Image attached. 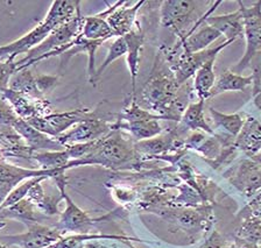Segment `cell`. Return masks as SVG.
Segmentation results:
<instances>
[{
  "label": "cell",
  "instance_id": "ba28073f",
  "mask_svg": "<svg viewBox=\"0 0 261 248\" xmlns=\"http://www.w3.org/2000/svg\"><path fill=\"white\" fill-rule=\"evenodd\" d=\"M224 176L244 196H254L261 190V154L246 155Z\"/></svg>",
  "mask_w": 261,
  "mask_h": 248
},
{
  "label": "cell",
  "instance_id": "44dd1931",
  "mask_svg": "<svg viewBox=\"0 0 261 248\" xmlns=\"http://www.w3.org/2000/svg\"><path fill=\"white\" fill-rule=\"evenodd\" d=\"M205 23L216 28L220 34L225 36L226 41L234 42L244 38V21L239 9L223 15L211 14L205 19Z\"/></svg>",
  "mask_w": 261,
  "mask_h": 248
},
{
  "label": "cell",
  "instance_id": "d4e9b609",
  "mask_svg": "<svg viewBox=\"0 0 261 248\" xmlns=\"http://www.w3.org/2000/svg\"><path fill=\"white\" fill-rule=\"evenodd\" d=\"M204 104L205 100L198 99L195 103H190L188 105L186 111L183 112L181 120L178 121L177 128L182 133L188 131H198L201 129L204 133L214 135L215 132L209 124L205 121V116H204Z\"/></svg>",
  "mask_w": 261,
  "mask_h": 248
},
{
  "label": "cell",
  "instance_id": "f6af8a7d",
  "mask_svg": "<svg viewBox=\"0 0 261 248\" xmlns=\"http://www.w3.org/2000/svg\"><path fill=\"white\" fill-rule=\"evenodd\" d=\"M260 90H261V84H260Z\"/></svg>",
  "mask_w": 261,
  "mask_h": 248
},
{
  "label": "cell",
  "instance_id": "60d3db41",
  "mask_svg": "<svg viewBox=\"0 0 261 248\" xmlns=\"http://www.w3.org/2000/svg\"><path fill=\"white\" fill-rule=\"evenodd\" d=\"M253 101H254L255 106L261 111V92L259 93V95H256L255 97H253Z\"/></svg>",
  "mask_w": 261,
  "mask_h": 248
},
{
  "label": "cell",
  "instance_id": "d6986e66",
  "mask_svg": "<svg viewBox=\"0 0 261 248\" xmlns=\"http://www.w3.org/2000/svg\"><path fill=\"white\" fill-rule=\"evenodd\" d=\"M119 5V2L113 4L112 6H109L105 11L100 12V13L91 15V17H84L83 18V26H82L81 35L84 39L91 40V41H108V40L112 39L114 34L109 26L106 18L111 12Z\"/></svg>",
  "mask_w": 261,
  "mask_h": 248
},
{
  "label": "cell",
  "instance_id": "7402d4cb",
  "mask_svg": "<svg viewBox=\"0 0 261 248\" xmlns=\"http://www.w3.org/2000/svg\"><path fill=\"white\" fill-rule=\"evenodd\" d=\"M234 146L246 155L261 154V123L256 118L247 115L242 131L236 137Z\"/></svg>",
  "mask_w": 261,
  "mask_h": 248
},
{
  "label": "cell",
  "instance_id": "74e56055",
  "mask_svg": "<svg viewBox=\"0 0 261 248\" xmlns=\"http://www.w3.org/2000/svg\"><path fill=\"white\" fill-rule=\"evenodd\" d=\"M250 67L252 68V77H253V89L252 96L255 97L261 92L260 84H261V51H259L254 58L252 59ZM248 67V68H250Z\"/></svg>",
  "mask_w": 261,
  "mask_h": 248
},
{
  "label": "cell",
  "instance_id": "f1b7e54d",
  "mask_svg": "<svg viewBox=\"0 0 261 248\" xmlns=\"http://www.w3.org/2000/svg\"><path fill=\"white\" fill-rule=\"evenodd\" d=\"M26 198L38 207L41 212L46 214L47 217H51V215L55 214H61L59 210V204L63 199V197L61 196V194L59 197L48 196V195H46L42 186V181L38 182L36 184L32 186L30 191H28Z\"/></svg>",
  "mask_w": 261,
  "mask_h": 248
},
{
  "label": "cell",
  "instance_id": "277c9868",
  "mask_svg": "<svg viewBox=\"0 0 261 248\" xmlns=\"http://www.w3.org/2000/svg\"><path fill=\"white\" fill-rule=\"evenodd\" d=\"M83 15L81 11L76 14V17L70 21L63 23L48 35L46 40H43L39 46L33 48L27 52L23 59L16 61L18 63V70L27 69L31 66H34L40 61L54 58V56H62L72 46L73 40L80 35L83 26Z\"/></svg>",
  "mask_w": 261,
  "mask_h": 248
},
{
  "label": "cell",
  "instance_id": "484cf974",
  "mask_svg": "<svg viewBox=\"0 0 261 248\" xmlns=\"http://www.w3.org/2000/svg\"><path fill=\"white\" fill-rule=\"evenodd\" d=\"M120 129H125V131L132 134L136 139L142 141L152 139V137L161 134L162 126L160 124V120L158 119L130 121V123L117 119L116 123L112 124V131H120Z\"/></svg>",
  "mask_w": 261,
  "mask_h": 248
},
{
  "label": "cell",
  "instance_id": "4fadbf2b",
  "mask_svg": "<svg viewBox=\"0 0 261 248\" xmlns=\"http://www.w3.org/2000/svg\"><path fill=\"white\" fill-rule=\"evenodd\" d=\"M111 132L112 124L93 116L76 124L69 131L63 133L61 136L56 137V140L65 148L67 146L100 140L108 136Z\"/></svg>",
  "mask_w": 261,
  "mask_h": 248
},
{
  "label": "cell",
  "instance_id": "1f68e13d",
  "mask_svg": "<svg viewBox=\"0 0 261 248\" xmlns=\"http://www.w3.org/2000/svg\"><path fill=\"white\" fill-rule=\"evenodd\" d=\"M234 238L255 243L261 247V221L243 219L234 232Z\"/></svg>",
  "mask_w": 261,
  "mask_h": 248
},
{
  "label": "cell",
  "instance_id": "83f0119b",
  "mask_svg": "<svg viewBox=\"0 0 261 248\" xmlns=\"http://www.w3.org/2000/svg\"><path fill=\"white\" fill-rule=\"evenodd\" d=\"M251 85H253L252 75L243 76L234 74L231 70H225L223 74H220L218 79H216L214 88L210 92V98L227 91H244Z\"/></svg>",
  "mask_w": 261,
  "mask_h": 248
},
{
  "label": "cell",
  "instance_id": "d6a6232c",
  "mask_svg": "<svg viewBox=\"0 0 261 248\" xmlns=\"http://www.w3.org/2000/svg\"><path fill=\"white\" fill-rule=\"evenodd\" d=\"M47 178L48 177H32V178H28V180H24L23 182H21V184L16 185L15 188L12 190L10 194H8V196L5 198V201L0 204V211L6 209V207H8V206L15 204V203L20 202L23 198H26L28 191H30V189L33 185L36 184V183L40 181L47 180Z\"/></svg>",
  "mask_w": 261,
  "mask_h": 248
},
{
  "label": "cell",
  "instance_id": "6da1fadb",
  "mask_svg": "<svg viewBox=\"0 0 261 248\" xmlns=\"http://www.w3.org/2000/svg\"><path fill=\"white\" fill-rule=\"evenodd\" d=\"M179 88L181 85L169 68L165 56L161 51H158L149 78L142 87L140 99L136 98V100L139 106L146 111L161 116L166 120L174 121L171 111L177 99Z\"/></svg>",
  "mask_w": 261,
  "mask_h": 248
},
{
  "label": "cell",
  "instance_id": "9c48e42d",
  "mask_svg": "<svg viewBox=\"0 0 261 248\" xmlns=\"http://www.w3.org/2000/svg\"><path fill=\"white\" fill-rule=\"evenodd\" d=\"M93 116L95 115L91 112V109L77 108L67 112H51L50 115L44 117L33 118V119L28 120V124H31L38 131L56 139V137L61 136L63 133L72 128L76 124Z\"/></svg>",
  "mask_w": 261,
  "mask_h": 248
},
{
  "label": "cell",
  "instance_id": "5bb4252c",
  "mask_svg": "<svg viewBox=\"0 0 261 248\" xmlns=\"http://www.w3.org/2000/svg\"><path fill=\"white\" fill-rule=\"evenodd\" d=\"M57 82L59 77L55 75H35L27 68L15 72L8 89L33 98H46Z\"/></svg>",
  "mask_w": 261,
  "mask_h": 248
},
{
  "label": "cell",
  "instance_id": "e575fe53",
  "mask_svg": "<svg viewBox=\"0 0 261 248\" xmlns=\"http://www.w3.org/2000/svg\"><path fill=\"white\" fill-rule=\"evenodd\" d=\"M16 70L18 63L14 59H0V95L10 88V82Z\"/></svg>",
  "mask_w": 261,
  "mask_h": 248
},
{
  "label": "cell",
  "instance_id": "7c38bea8",
  "mask_svg": "<svg viewBox=\"0 0 261 248\" xmlns=\"http://www.w3.org/2000/svg\"><path fill=\"white\" fill-rule=\"evenodd\" d=\"M65 172H62L57 174L55 177H53L56 182L57 188L60 190L61 196L67 203V206L62 213L60 215V221L56 224L55 227L62 233H67V232H75L87 229L88 226L93 225L97 222H99L98 219H92L89 217V214L80 209L75 203L72 202L70 196L65 191V185H67V178H65Z\"/></svg>",
  "mask_w": 261,
  "mask_h": 248
},
{
  "label": "cell",
  "instance_id": "f546056e",
  "mask_svg": "<svg viewBox=\"0 0 261 248\" xmlns=\"http://www.w3.org/2000/svg\"><path fill=\"white\" fill-rule=\"evenodd\" d=\"M212 120L218 128L224 132V135L231 136L236 139L238 134L242 131L245 120H246V113H233V115H225L215 109L214 107L209 108Z\"/></svg>",
  "mask_w": 261,
  "mask_h": 248
},
{
  "label": "cell",
  "instance_id": "3957f363",
  "mask_svg": "<svg viewBox=\"0 0 261 248\" xmlns=\"http://www.w3.org/2000/svg\"><path fill=\"white\" fill-rule=\"evenodd\" d=\"M139 156L134 148V144L126 139L119 131H112L108 136L98 140L95 149L81 160L70 161L65 170L73 167L99 164L110 169H120L128 164H137Z\"/></svg>",
  "mask_w": 261,
  "mask_h": 248
},
{
  "label": "cell",
  "instance_id": "9a60e30c",
  "mask_svg": "<svg viewBox=\"0 0 261 248\" xmlns=\"http://www.w3.org/2000/svg\"><path fill=\"white\" fill-rule=\"evenodd\" d=\"M2 96L10 103L15 115L22 120L28 121L33 118L44 117L51 113V104L47 98H33L11 89L4 91Z\"/></svg>",
  "mask_w": 261,
  "mask_h": 248
},
{
  "label": "cell",
  "instance_id": "f35d334b",
  "mask_svg": "<svg viewBox=\"0 0 261 248\" xmlns=\"http://www.w3.org/2000/svg\"><path fill=\"white\" fill-rule=\"evenodd\" d=\"M225 248H261V247L255 245V243L245 241V240H243V239L234 238L233 241L228 242Z\"/></svg>",
  "mask_w": 261,
  "mask_h": 248
},
{
  "label": "cell",
  "instance_id": "b9f144b4",
  "mask_svg": "<svg viewBox=\"0 0 261 248\" xmlns=\"http://www.w3.org/2000/svg\"><path fill=\"white\" fill-rule=\"evenodd\" d=\"M0 248H8L6 245H4V243L0 241Z\"/></svg>",
  "mask_w": 261,
  "mask_h": 248
},
{
  "label": "cell",
  "instance_id": "ffe728a7",
  "mask_svg": "<svg viewBox=\"0 0 261 248\" xmlns=\"http://www.w3.org/2000/svg\"><path fill=\"white\" fill-rule=\"evenodd\" d=\"M65 172L64 169L42 170V169H26L14 164H7L0 162V184L15 188L19 183L32 177H48L53 178L57 174Z\"/></svg>",
  "mask_w": 261,
  "mask_h": 248
},
{
  "label": "cell",
  "instance_id": "ee69618b",
  "mask_svg": "<svg viewBox=\"0 0 261 248\" xmlns=\"http://www.w3.org/2000/svg\"><path fill=\"white\" fill-rule=\"evenodd\" d=\"M2 160H3V156H2V153H0V162H2Z\"/></svg>",
  "mask_w": 261,
  "mask_h": 248
},
{
  "label": "cell",
  "instance_id": "d590c367",
  "mask_svg": "<svg viewBox=\"0 0 261 248\" xmlns=\"http://www.w3.org/2000/svg\"><path fill=\"white\" fill-rule=\"evenodd\" d=\"M239 221L243 219H252V221H261V192L248 203L238 214Z\"/></svg>",
  "mask_w": 261,
  "mask_h": 248
},
{
  "label": "cell",
  "instance_id": "cb8c5ba5",
  "mask_svg": "<svg viewBox=\"0 0 261 248\" xmlns=\"http://www.w3.org/2000/svg\"><path fill=\"white\" fill-rule=\"evenodd\" d=\"M222 34L210 25L203 22V26L199 27L197 31H194L193 33L188 34L182 40H178L176 42L183 50L187 52H198L207 49L212 42L219 39Z\"/></svg>",
  "mask_w": 261,
  "mask_h": 248
},
{
  "label": "cell",
  "instance_id": "836d02e7",
  "mask_svg": "<svg viewBox=\"0 0 261 248\" xmlns=\"http://www.w3.org/2000/svg\"><path fill=\"white\" fill-rule=\"evenodd\" d=\"M127 55V44H126V41L124 39V36H119L114 41L112 42L111 46L109 48L108 55L104 60V62L101 63V66L97 69V74H96V79H99V77L103 74L104 70L114 62V61L122 58V56Z\"/></svg>",
  "mask_w": 261,
  "mask_h": 248
},
{
  "label": "cell",
  "instance_id": "2e32d148",
  "mask_svg": "<svg viewBox=\"0 0 261 248\" xmlns=\"http://www.w3.org/2000/svg\"><path fill=\"white\" fill-rule=\"evenodd\" d=\"M14 131L22 137L26 145L33 152H39V150H46V152H59L63 150L64 147L54 137L47 135L42 132L33 127L28 121L19 119L12 126Z\"/></svg>",
  "mask_w": 261,
  "mask_h": 248
},
{
  "label": "cell",
  "instance_id": "e0dca14e",
  "mask_svg": "<svg viewBox=\"0 0 261 248\" xmlns=\"http://www.w3.org/2000/svg\"><path fill=\"white\" fill-rule=\"evenodd\" d=\"M126 44H127V67L132 80V92H130V99H136L137 93V77L139 74V63H140V52L145 43V33L142 30L140 21L136 23L133 30L128 34L124 36Z\"/></svg>",
  "mask_w": 261,
  "mask_h": 248
},
{
  "label": "cell",
  "instance_id": "4316f807",
  "mask_svg": "<svg viewBox=\"0 0 261 248\" xmlns=\"http://www.w3.org/2000/svg\"><path fill=\"white\" fill-rule=\"evenodd\" d=\"M217 56L207 60L203 66L196 71L193 82V91L198 99L206 100L210 98V92L216 82L215 62Z\"/></svg>",
  "mask_w": 261,
  "mask_h": 248
},
{
  "label": "cell",
  "instance_id": "8992f818",
  "mask_svg": "<svg viewBox=\"0 0 261 248\" xmlns=\"http://www.w3.org/2000/svg\"><path fill=\"white\" fill-rule=\"evenodd\" d=\"M149 212L158 214L170 225L185 232L188 237L198 233H206L214 219L211 207L206 205L196 209H173V207L160 206L150 210Z\"/></svg>",
  "mask_w": 261,
  "mask_h": 248
},
{
  "label": "cell",
  "instance_id": "5b68a950",
  "mask_svg": "<svg viewBox=\"0 0 261 248\" xmlns=\"http://www.w3.org/2000/svg\"><path fill=\"white\" fill-rule=\"evenodd\" d=\"M233 41H224L219 46L215 48H207V49L198 52H187L178 46L177 43L174 44V47L168 48L166 46H161L160 51L168 63L171 71L174 72L179 85H183L190 79V77L195 76L196 71L201 68L207 60H210L214 56H218L219 52L226 47L230 46Z\"/></svg>",
  "mask_w": 261,
  "mask_h": 248
},
{
  "label": "cell",
  "instance_id": "7bdbcfd3",
  "mask_svg": "<svg viewBox=\"0 0 261 248\" xmlns=\"http://www.w3.org/2000/svg\"><path fill=\"white\" fill-rule=\"evenodd\" d=\"M3 226H5V223H4L3 221H0V227H3Z\"/></svg>",
  "mask_w": 261,
  "mask_h": 248
},
{
  "label": "cell",
  "instance_id": "603a6c76",
  "mask_svg": "<svg viewBox=\"0 0 261 248\" xmlns=\"http://www.w3.org/2000/svg\"><path fill=\"white\" fill-rule=\"evenodd\" d=\"M47 218L31 201L23 198L21 201L15 203L0 211V221H16L22 223L23 225L30 226L32 224H41Z\"/></svg>",
  "mask_w": 261,
  "mask_h": 248
},
{
  "label": "cell",
  "instance_id": "52a82bcc",
  "mask_svg": "<svg viewBox=\"0 0 261 248\" xmlns=\"http://www.w3.org/2000/svg\"><path fill=\"white\" fill-rule=\"evenodd\" d=\"M244 21V36L246 38L245 54L231 71L240 75V72L250 67L252 59L261 51V0L251 7H246L242 2H238Z\"/></svg>",
  "mask_w": 261,
  "mask_h": 248
},
{
  "label": "cell",
  "instance_id": "ac0fdd59",
  "mask_svg": "<svg viewBox=\"0 0 261 248\" xmlns=\"http://www.w3.org/2000/svg\"><path fill=\"white\" fill-rule=\"evenodd\" d=\"M145 3V0H141V2L134 4L133 6H127L126 2H120L119 5L108 15L106 21H108L109 26L111 27L116 38L125 36L133 30V27L138 22V12Z\"/></svg>",
  "mask_w": 261,
  "mask_h": 248
},
{
  "label": "cell",
  "instance_id": "4dcf8cb0",
  "mask_svg": "<svg viewBox=\"0 0 261 248\" xmlns=\"http://www.w3.org/2000/svg\"><path fill=\"white\" fill-rule=\"evenodd\" d=\"M31 160L38 162L40 169L42 170H57L64 169L70 162L67 150H59V152H46V153H34Z\"/></svg>",
  "mask_w": 261,
  "mask_h": 248
},
{
  "label": "cell",
  "instance_id": "8fae6325",
  "mask_svg": "<svg viewBox=\"0 0 261 248\" xmlns=\"http://www.w3.org/2000/svg\"><path fill=\"white\" fill-rule=\"evenodd\" d=\"M27 231L20 234L0 235V241L7 247L20 248H48L63 237V233L56 227L44 226L42 224H32Z\"/></svg>",
  "mask_w": 261,
  "mask_h": 248
},
{
  "label": "cell",
  "instance_id": "8d00e7d4",
  "mask_svg": "<svg viewBox=\"0 0 261 248\" xmlns=\"http://www.w3.org/2000/svg\"><path fill=\"white\" fill-rule=\"evenodd\" d=\"M18 119L19 117L15 115L10 103L0 95V125L4 127H12Z\"/></svg>",
  "mask_w": 261,
  "mask_h": 248
},
{
  "label": "cell",
  "instance_id": "30bf717a",
  "mask_svg": "<svg viewBox=\"0 0 261 248\" xmlns=\"http://www.w3.org/2000/svg\"><path fill=\"white\" fill-rule=\"evenodd\" d=\"M197 7V3L190 0H166L161 3L160 23L177 35L178 40L189 33L191 15Z\"/></svg>",
  "mask_w": 261,
  "mask_h": 248
},
{
  "label": "cell",
  "instance_id": "ab89813d",
  "mask_svg": "<svg viewBox=\"0 0 261 248\" xmlns=\"http://www.w3.org/2000/svg\"><path fill=\"white\" fill-rule=\"evenodd\" d=\"M84 248H109L108 246L103 245L99 241H96V240H89L84 243Z\"/></svg>",
  "mask_w": 261,
  "mask_h": 248
},
{
  "label": "cell",
  "instance_id": "7a4b0ae2",
  "mask_svg": "<svg viewBox=\"0 0 261 248\" xmlns=\"http://www.w3.org/2000/svg\"><path fill=\"white\" fill-rule=\"evenodd\" d=\"M81 2L55 0L42 21L31 32L6 46H0V59H14L20 54H27L33 48L46 40L53 31L70 21L81 11Z\"/></svg>",
  "mask_w": 261,
  "mask_h": 248
}]
</instances>
